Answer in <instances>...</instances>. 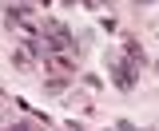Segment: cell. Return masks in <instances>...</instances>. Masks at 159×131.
Listing matches in <instances>:
<instances>
[{
	"mask_svg": "<svg viewBox=\"0 0 159 131\" xmlns=\"http://www.w3.org/2000/svg\"><path fill=\"white\" fill-rule=\"evenodd\" d=\"M107 72H111V84H116L119 92H131V88L139 84V75H135V64H131V60L107 56Z\"/></svg>",
	"mask_w": 159,
	"mask_h": 131,
	"instance_id": "1",
	"label": "cell"
},
{
	"mask_svg": "<svg viewBox=\"0 0 159 131\" xmlns=\"http://www.w3.org/2000/svg\"><path fill=\"white\" fill-rule=\"evenodd\" d=\"M44 36H48V56H60V52L72 48V32H68L64 24H56V20L44 24Z\"/></svg>",
	"mask_w": 159,
	"mask_h": 131,
	"instance_id": "2",
	"label": "cell"
},
{
	"mask_svg": "<svg viewBox=\"0 0 159 131\" xmlns=\"http://www.w3.org/2000/svg\"><path fill=\"white\" fill-rule=\"evenodd\" d=\"M44 64H48L52 72H60V75H72V72H76V60L64 56V52H60V56H44Z\"/></svg>",
	"mask_w": 159,
	"mask_h": 131,
	"instance_id": "3",
	"label": "cell"
},
{
	"mask_svg": "<svg viewBox=\"0 0 159 131\" xmlns=\"http://www.w3.org/2000/svg\"><path fill=\"white\" fill-rule=\"evenodd\" d=\"M123 48H127V60H131V64H135V68H139V64H147V56H143V48H139L135 40H127V44H123Z\"/></svg>",
	"mask_w": 159,
	"mask_h": 131,
	"instance_id": "4",
	"label": "cell"
},
{
	"mask_svg": "<svg viewBox=\"0 0 159 131\" xmlns=\"http://www.w3.org/2000/svg\"><path fill=\"white\" fill-rule=\"evenodd\" d=\"M12 64H16V68H32V56L20 48V52H12Z\"/></svg>",
	"mask_w": 159,
	"mask_h": 131,
	"instance_id": "5",
	"label": "cell"
},
{
	"mask_svg": "<svg viewBox=\"0 0 159 131\" xmlns=\"http://www.w3.org/2000/svg\"><path fill=\"white\" fill-rule=\"evenodd\" d=\"M4 131H36L32 123H12V127H4Z\"/></svg>",
	"mask_w": 159,
	"mask_h": 131,
	"instance_id": "6",
	"label": "cell"
}]
</instances>
